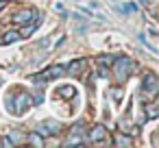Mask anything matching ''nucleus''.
I'll return each instance as SVG.
<instances>
[{
	"label": "nucleus",
	"mask_w": 159,
	"mask_h": 148,
	"mask_svg": "<svg viewBox=\"0 0 159 148\" xmlns=\"http://www.w3.org/2000/svg\"><path fill=\"white\" fill-rule=\"evenodd\" d=\"M148 33H150V35H152V37H157V35H159V33H157V29H155V26H150V29H148Z\"/></svg>",
	"instance_id": "obj_19"
},
{
	"label": "nucleus",
	"mask_w": 159,
	"mask_h": 148,
	"mask_svg": "<svg viewBox=\"0 0 159 148\" xmlns=\"http://www.w3.org/2000/svg\"><path fill=\"white\" fill-rule=\"evenodd\" d=\"M113 144H116V146H131L133 141H131V137H129V135H118V137L113 139Z\"/></svg>",
	"instance_id": "obj_13"
},
{
	"label": "nucleus",
	"mask_w": 159,
	"mask_h": 148,
	"mask_svg": "<svg viewBox=\"0 0 159 148\" xmlns=\"http://www.w3.org/2000/svg\"><path fill=\"white\" fill-rule=\"evenodd\" d=\"M59 128H61V124H59V122H44V124H39V126H37V131H35V133H39L42 137H50V135L59 133Z\"/></svg>",
	"instance_id": "obj_7"
},
{
	"label": "nucleus",
	"mask_w": 159,
	"mask_h": 148,
	"mask_svg": "<svg viewBox=\"0 0 159 148\" xmlns=\"http://www.w3.org/2000/svg\"><path fill=\"white\" fill-rule=\"evenodd\" d=\"M31 100H33V105H42V102H44V94H42V92H37V94H35V98H31Z\"/></svg>",
	"instance_id": "obj_18"
},
{
	"label": "nucleus",
	"mask_w": 159,
	"mask_h": 148,
	"mask_svg": "<svg viewBox=\"0 0 159 148\" xmlns=\"http://www.w3.org/2000/svg\"><path fill=\"white\" fill-rule=\"evenodd\" d=\"M29 141H31V144L42 146V135H39V133H31V135H29Z\"/></svg>",
	"instance_id": "obj_17"
},
{
	"label": "nucleus",
	"mask_w": 159,
	"mask_h": 148,
	"mask_svg": "<svg viewBox=\"0 0 159 148\" xmlns=\"http://www.w3.org/2000/svg\"><path fill=\"white\" fill-rule=\"evenodd\" d=\"M13 102H18V105H13V109H16V115H22L31 105H33V100H31V96L26 94V92H22V94H16L13 96Z\"/></svg>",
	"instance_id": "obj_3"
},
{
	"label": "nucleus",
	"mask_w": 159,
	"mask_h": 148,
	"mask_svg": "<svg viewBox=\"0 0 159 148\" xmlns=\"http://www.w3.org/2000/svg\"><path fill=\"white\" fill-rule=\"evenodd\" d=\"M7 139L11 141V146H16V144H20V141H22V135H20L18 131H13V133H11V135H9Z\"/></svg>",
	"instance_id": "obj_15"
},
{
	"label": "nucleus",
	"mask_w": 159,
	"mask_h": 148,
	"mask_svg": "<svg viewBox=\"0 0 159 148\" xmlns=\"http://www.w3.org/2000/svg\"><path fill=\"white\" fill-rule=\"evenodd\" d=\"M20 37H22V35H20L18 31H7V35L0 39V44H13V42H18Z\"/></svg>",
	"instance_id": "obj_9"
},
{
	"label": "nucleus",
	"mask_w": 159,
	"mask_h": 148,
	"mask_svg": "<svg viewBox=\"0 0 159 148\" xmlns=\"http://www.w3.org/2000/svg\"><path fill=\"white\" fill-rule=\"evenodd\" d=\"M61 74H66V68H63V65H52V68L44 70L39 76H35V81H48V78H57V76H61Z\"/></svg>",
	"instance_id": "obj_6"
},
{
	"label": "nucleus",
	"mask_w": 159,
	"mask_h": 148,
	"mask_svg": "<svg viewBox=\"0 0 159 148\" xmlns=\"http://www.w3.org/2000/svg\"><path fill=\"white\" fill-rule=\"evenodd\" d=\"M79 144H83V139L79 135H74V133H70V139L63 141V146H79Z\"/></svg>",
	"instance_id": "obj_14"
},
{
	"label": "nucleus",
	"mask_w": 159,
	"mask_h": 148,
	"mask_svg": "<svg viewBox=\"0 0 159 148\" xmlns=\"http://www.w3.org/2000/svg\"><path fill=\"white\" fill-rule=\"evenodd\" d=\"M107 126H102V124H94L92 126V131H89V141H94V144H105L107 141Z\"/></svg>",
	"instance_id": "obj_4"
},
{
	"label": "nucleus",
	"mask_w": 159,
	"mask_h": 148,
	"mask_svg": "<svg viewBox=\"0 0 159 148\" xmlns=\"http://www.w3.org/2000/svg\"><path fill=\"white\" fill-rule=\"evenodd\" d=\"M142 92L146 96H150V98L157 96V92H159V78H157V74H152V72L144 74V78H142Z\"/></svg>",
	"instance_id": "obj_2"
},
{
	"label": "nucleus",
	"mask_w": 159,
	"mask_h": 148,
	"mask_svg": "<svg viewBox=\"0 0 159 148\" xmlns=\"http://www.w3.org/2000/svg\"><path fill=\"white\" fill-rule=\"evenodd\" d=\"M74 94H76L74 85H63V87H59V96H61V98H74Z\"/></svg>",
	"instance_id": "obj_10"
},
{
	"label": "nucleus",
	"mask_w": 159,
	"mask_h": 148,
	"mask_svg": "<svg viewBox=\"0 0 159 148\" xmlns=\"http://www.w3.org/2000/svg\"><path fill=\"white\" fill-rule=\"evenodd\" d=\"M155 118H157V102L150 100L146 102V120H155Z\"/></svg>",
	"instance_id": "obj_11"
},
{
	"label": "nucleus",
	"mask_w": 159,
	"mask_h": 148,
	"mask_svg": "<svg viewBox=\"0 0 159 148\" xmlns=\"http://www.w3.org/2000/svg\"><path fill=\"white\" fill-rule=\"evenodd\" d=\"M111 61H113V57H109V55H100L98 57V63L100 65H111Z\"/></svg>",
	"instance_id": "obj_16"
},
{
	"label": "nucleus",
	"mask_w": 159,
	"mask_h": 148,
	"mask_svg": "<svg viewBox=\"0 0 159 148\" xmlns=\"http://www.w3.org/2000/svg\"><path fill=\"white\" fill-rule=\"evenodd\" d=\"M35 16H37V11H35V9H22V11H18L11 20H13V24H29Z\"/></svg>",
	"instance_id": "obj_5"
},
{
	"label": "nucleus",
	"mask_w": 159,
	"mask_h": 148,
	"mask_svg": "<svg viewBox=\"0 0 159 148\" xmlns=\"http://www.w3.org/2000/svg\"><path fill=\"white\" fill-rule=\"evenodd\" d=\"M5 9V0H0V11H2Z\"/></svg>",
	"instance_id": "obj_21"
},
{
	"label": "nucleus",
	"mask_w": 159,
	"mask_h": 148,
	"mask_svg": "<svg viewBox=\"0 0 159 148\" xmlns=\"http://www.w3.org/2000/svg\"><path fill=\"white\" fill-rule=\"evenodd\" d=\"M85 65H87V59H79V61H72V63L68 65V70H66V72L74 76V74H81V72L85 70Z\"/></svg>",
	"instance_id": "obj_8"
},
{
	"label": "nucleus",
	"mask_w": 159,
	"mask_h": 148,
	"mask_svg": "<svg viewBox=\"0 0 159 148\" xmlns=\"http://www.w3.org/2000/svg\"><path fill=\"white\" fill-rule=\"evenodd\" d=\"M111 63H113V70H116V78H118L120 83H122V81L131 74V70L135 68V63H133L129 57H118V59L111 61Z\"/></svg>",
	"instance_id": "obj_1"
},
{
	"label": "nucleus",
	"mask_w": 159,
	"mask_h": 148,
	"mask_svg": "<svg viewBox=\"0 0 159 148\" xmlns=\"http://www.w3.org/2000/svg\"><path fill=\"white\" fill-rule=\"evenodd\" d=\"M137 39H139L144 46H148V50H150L152 55H157V48H155V44H150V42H148V37H146L144 33H139V35H137Z\"/></svg>",
	"instance_id": "obj_12"
},
{
	"label": "nucleus",
	"mask_w": 159,
	"mask_h": 148,
	"mask_svg": "<svg viewBox=\"0 0 159 148\" xmlns=\"http://www.w3.org/2000/svg\"><path fill=\"white\" fill-rule=\"evenodd\" d=\"M137 2H139L142 7H146V5H150V2H152V0H137Z\"/></svg>",
	"instance_id": "obj_20"
}]
</instances>
